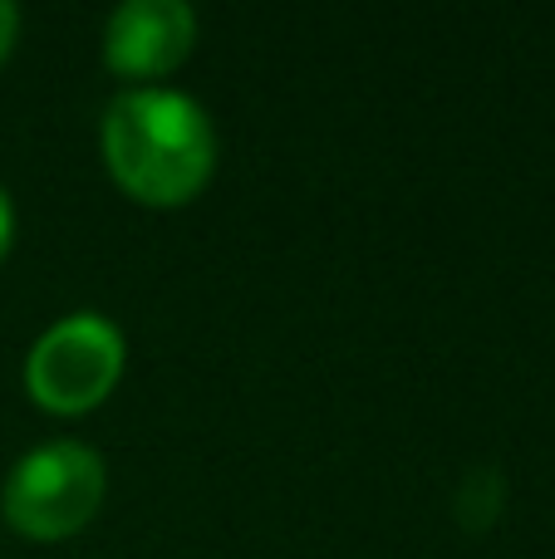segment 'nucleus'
<instances>
[{"mask_svg": "<svg viewBox=\"0 0 555 559\" xmlns=\"http://www.w3.org/2000/svg\"><path fill=\"white\" fill-rule=\"evenodd\" d=\"M104 163L143 206H182L216 167L212 118L173 88L118 94L104 114Z\"/></svg>", "mask_w": 555, "mask_h": 559, "instance_id": "obj_1", "label": "nucleus"}, {"mask_svg": "<svg viewBox=\"0 0 555 559\" xmlns=\"http://www.w3.org/2000/svg\"><path fill=\"white\" fill-rule=\"evenodd\" d=\"M104 501V462L79 442L29 452L5 481V521L29 540H64L84 531Z\"/></svg>", "mask_w": 555, "mask_h": 559, "instance_id": "obj_3", "label": "nucleus"}, {"mask_svg": "<svg viewBox=\"0 0 555 559\" xmlns=\"http://www.w3.org/2000/svg\"><path fill=\"white\" fill-rule=\"evenodd\" d=\"M10 241H15V212H10V197L0 192V261H5Z\"/></svg>", "mask_w": 555, "mask_h": 559, "instance_id": "obj_6", "label": "nucleus"}, {"mask_svg": "<svg viewBox=\"0 0 555 559\" xmlns=\"http://www.w3.org/2000/svg\"><path fill=\"white\" fill-rule=\"evenodd\" d=\"M15 29H20L15 5H5V0H0V59H5V55H10V45H15Z\"/></svg>", "mask_w": 555, "mask_h": 559, "instance_id": "obj_5", "label": "nucleus"}, {"mask_svg": "<svg viewBox=\"0 0 555 559\" xmlns=\"http://www.w3.org/2000/svg\"><path fill=\"white\" fill-rule=\"evenodd\" d=\"M123 373V334L104 314H69L35 338L25 388L45 413L74 417L98 407Z\"/></svg>", "mask_w": 555, "mask_h": 559, "instance_id": "obj_2", "label": "nucleus"}, {"mask_svg": "<svg viewBox=\"0 0 555 559\" xmlns=\"http://www.w3.org/2000/svg\"><path fill=\"white\" fill-rule=\"evenodd\" d=\"M197 39V20L182 0H128L108 15L104 59L123 79L173 74Z\"/></svg>", "mask_w": 555, "mask_h": 559, "instance_id": "obj_4", "label": "nucleus"}]
</instances>
